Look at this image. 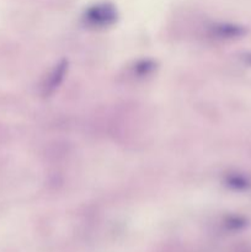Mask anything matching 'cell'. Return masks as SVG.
I'll use <instances>...</instances> for the list:
<instances>
[{
  "label": "cell",
  "instance_id": "obj_1",
  "mask_svg": "<svg viewBox=\"0 0 251 252\" xmlns=\"http://www.w3.org/2000/svg\"><path fill=\"white\" fill-rule=\"evenodd\" d=\"M117 9L112 2L102 1L91 5L84 11L83 20L86 26L93 29H106L117 21Z\"/></svg>",
  "mask_w": 251,
  "mask_h": 252
},
{
  "label": "cell",
  "instance_id": "obj_2",
  "mask_svg": "<svg viewBox=\"0 0 251 252\" xmlns=\"http://www.w3.org/2000/svg\"><path fill=\"white\" fill-rule=\"evenodd\" d=\"M65 69H66V62H62L61 64L54 68V70L52 71L51 76H48V79L46 80V84H44V93L47 94H51L57 86L59 85V83L62 81L63 79L64 73H65Z\"/></svg>",
  "mask_w": 251,
  "mask_h": 252
}]
</instances>
